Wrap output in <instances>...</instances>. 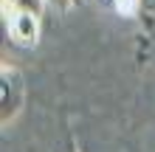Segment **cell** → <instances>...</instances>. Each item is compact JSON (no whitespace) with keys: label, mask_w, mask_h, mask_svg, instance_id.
Segmentation results:
<instances>
[{"label":"cell","mask_w":155,"mask_h":152,"mask_svg":"<svg viewBox=\"0 0 155 152\" xmlns=\"http://www.w3.org/2000/svg\"><path fill=\"white\" fill-rule=\"evenodd\" d=\"M45 0H3V11H28V14H42Z\"/></svg>","instance_id":"3"},{"label":"cell","mask_w":155,"mask_h":152,"mask_svg":"<svg viewBox=\"0 0 155 152\" xmlns=\"http://www.w3.org/2000/svg\"><path fill=\"white\" fill-rule=\"evenodd\" d=\"M25 104V82L20 70L12 65L0 68V124L8 127Z\"/></svg>","instance_id":"1"},{"label":"cell","mask_w":155,"mask_h":152,"mask_svg":"<svg viewBox=\"0 0 155 152\" xmlns=\"http://www.w3.org/2000/svg\"><path fill=\"white\" fill-rule=\"evenodd\" d=\"M3 14H6V31L17 45H37L40 14H28V11H3Z\"/></svg>","instance_id":"2"},{"label":"cell","mask_w":155,"mask_h":152,"mask_svg":"<svg viewBox=\"0 0 155 152\" xmlns=\"http://www.w3.org/2000/svg\"><path fill=\"white\" fill-rule=\"evenodd\" d=\"M48 6H54V8H71L74 3H79V0H45Z\"/></svg>","instance_id":"4"}]
</instances>
